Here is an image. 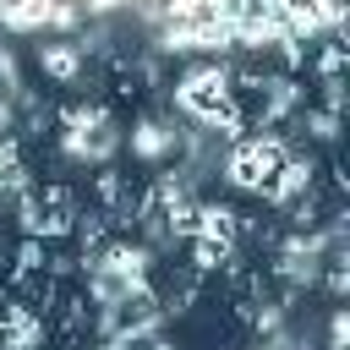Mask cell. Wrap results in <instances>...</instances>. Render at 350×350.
<instances>
[{
    "label": "cell",
    "instance_id": "ba28073f",
    "mask_svg": "<svg viewBox=\"0 0 350 350\" xmlns=\"http://www.w3.org/2000/svg\"><path fill=\"white\" fill-rule=\"evenodd\" d=\"M306 137L312 142H334L339 137V115L334 109H306Z\"/></svg>",
    "mask_w": 350,
    "mask_h": 350
},
{
    "label": "cell",
    "instance_id": "8992f818",
    "mask_svg": "<svg viewBox=\"0 0 350 350\" xmlns=\"http://www.w3.org/2000/svg\"><path fill=\"white\" fill-rule=\"evenodd\" d=\"M170 148H175V131H164L159 120H142V126L131 131V153H137V159H153V164H159Z\"/></svg>",
    "mask_w": 350,
    "mask_h": 350
},
{
    "label": "cell",
    "instance_id": "3957f363",
    "mask_svg": "<svg viewBox=\"0 0 350 350\" xmlns=\"http://www.w3.org/2000/svg\"><path fill=\"white\" fill-rule=\"evenodd\" d=\"M0 350H44V312L33 301H0Z\"/></svg>",
    "mask_w": 350,
    "mask_h": 350
},
{
    "label": "cell",
    "instance_id": "8fae6325",
    "mask_svg": "<svg viewBox=\"0 0 350 350\" xmlns=\"http://www.w3.org/2000/svg\"><path fill=\"white\" fill-rule=\"evenodd\" d=\"M148 350H170V345H164V339H153V345H148Z\"/></svg>",
    "mask_w": 350,
    "mask_h": 350
},
{
    "label": "cell",
    "instance_id": "277c9868",
    "mask_svg": "<svg viewBox=\"0 0 350 350\" xmlns=\"http://www.w3.org/2000/svg\"><path fill=\"white\" fill-rule=\"evenodd\" d=\"M82 49H77V38H55V44H38V71L49 77V82H77V71H82Z\"/></svg>",
    "mask_w": 350,
    "mask_h": 350
},
{
    "label": "cell",
    "instance_id": "5b68a950",
    "mask_svg": "<svg viewBox=\"0 0 350 350\" xmlns=\"http://www.w3.org/2000/svg\"><path fill=\"white\" fill-rule=\"evenodd\" d=\"M191 235H208V241L235 246V241H241V213L224 208V202H197V224H191Z\"/></svg>",
    "mask_w": 350,
    "mask_h": 350
},
{
    "label": "cell",
    "instance_id": "7a4b0ae2",
    "mask_svg": "<svg viewBox=\"0 0 350 350\" xmlns=\"http://www.w3.org/2000/svg\"><path fill=\"white\" fill-rule=\"evenodd\" d=\"M284 153H290V137H279V131H246L224 153V180L235 191H257L262 197L268 180H273V170L284 164Z\"/></svg>",
    "mask_w": 350,
    "mask_h": 350
},
{
    "label": "cell",
    "instance_id": "6da1fadb",
    "mask_svg": "<svg viewBox=\"0 0 350 350\" xmlns=\"http://www.w3.org/2000/svg\"><path fill=\"white\" fill-rule=\"evenodd\" d=\"M175 104H180L191 120L219 126V131H224V142H235V137H241V126H235V98H230V66H219V60L191 66V71L175 82Z\"/></svg>",
    "mask_w": 350,
    "mask_h": 350
},
{
    "label": "cell",
    "instance_id": "52a82bcc",
    "mask_svg": "<svg viewBox=\"0 0 350 350\" xmlns=\"http://www.w3.org/2000/svg\"><path fill=\"white\" fill-rule=\"evenodd\" d=\"M60 126H66L71 137H82V131L109 126V109H104V104H66V109H60Z\"/></svg>",
    "mask_w": 350,
    "mask_h": 350
},
{
    "label": "cell",
    "instance_id": "7c38bea8",
    "mask_svg": "<svg viewBox=\"0 0 350 350\" xmlns=\"http://www.w3.org/2000/svg\"><path fill=\"white\" fill-rule=\"evenodd\" d=\"M257 350H273V345H257Z\"/></svg>",
    "mask_w": 350,
    "mask_h": 350
},
{
    "label": "cell",
    "instance_id": "9c48e42d",
    "mask_svg": "<svg viewBox=\"0 0 350 350\" xmlns=\"http://www.w3.org/2000/svg\"><path fill=\"white\" fill-rule=\"evenodd\" d=\"M345 339H350V317L334 312V323H328V350H345Z\"/></svg>",
    "mask_w": 350,
    "mask_h": 350
},
{
    "label": "cell",
    "instance_id": "30bf717a",
    "mask_svg": "<svg viewBox=\"0 0 350 350\" xmlns=\"http://www.w3.org/2000/svg\"><path fill=\"white\" fill-rule=\"evenodd\" d=\"M11 131H16V104L0 98V137H11Z\"/></svg>",
    "mask_w": 350,
    "mask_h": 350
}]
</instances>
